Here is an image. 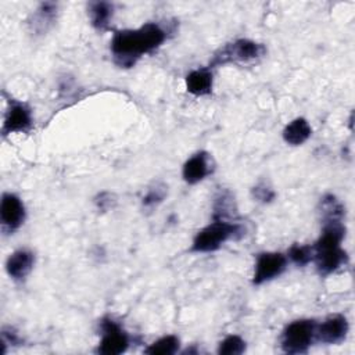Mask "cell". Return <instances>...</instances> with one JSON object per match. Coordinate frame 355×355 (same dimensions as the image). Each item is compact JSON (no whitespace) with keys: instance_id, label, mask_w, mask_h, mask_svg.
<instances>
[{"instance_id":"6da1fadb","label":"cell","mask_w":355,"mask_h":355,"mask_svg":"<svg viewBox=\"0 0 355 355\" xmlns=\"http://www.w3.org/2000/svg\"><path fill=\"white\" fill-rule=\"evenodd\" d=\"M166 39L165 29L154 22L144 24L137 29L115 32L111 40V51L119 67H132L143 54L158 49Z\"/></svg>"},{"instance_id":"7a4b0ae2","label":"cell","mask_w":355,"mask_h":355,"mask_svg":"<svg viewBox=\"0 0 355 355\" xmlns=\"http://www.w3.org/2000/svg\"><path fill=\"white\" fill-rule=\"evenodd\" d=\"M344 236L345 227L341 220H324L322 234L312 245V261L320 275H330L345 263L347 254L341 248Z\"/></svg>"},{"instance_id":"3957f363","label":"cell","mask_w":355,"mask_h":355,"mask_svg":"<svg viewBox=\"0 0 355 355\" xmlns=\"http://www.w3.org/2000/svg\"><path fill=\"white\" fill-rule=\"evenodd\" d=\"M240 225L226 219L215 218L208 226L202 227L194 237L191 244L193 252H212L216 251L227 240L241 234Z\"/></svg>"},{"instance_id":"277c9868","label":"cell","mask_w":355,"mask_h":355,"mask_svg":"<svg viewBox=\"0 0 355 355\" xmlns=\"http://www.w3.org/2000/svg\"><path fill=\"white\" fill-rule=\"evenodd\" d=\"M266 53L263 44L250 40V39H237L232 43L220 47L212 57L211 65H223L230 62H252L262 58Z\"/></svg>"},{"instance_id":"5b68a950","label":"cell","mask_w":355,"mask_h":355,"mask_svg":"<svg viewBox=\"0 0 355 355\" xmlns=\"http://www.w3.org/2000/svg\"><path fill=\"white\" fill-rule=\"evenodd\" d=\"M316 322L298 319L286 326L282 334V349L287 354H304L315 340Z\"/></svg>"},{"instance_id":"8992f818","label":"cell","mask_w":355,"mask_h":355,"mask_svg":"<svg viewBox=\"0 0 355 355\" xmlns=\"http://www.w3.org/2000/svg\"><path fill=\"white\" fill-rule=\"evenodd\" d=\"M101 341L97 347V352L103 355H118L126 351L129 345V337L122 327L111 318L101 320Z\"/></svg>"},{"instance_id":"52a82bcc","label":"cell","mask_w":355,"mask_h":355,"mask_svg":"<svg viewBox=\"0 0 355 355\" xmlns=\"http://www.w3.org/2000/svg\"><path fill=\"white\" fill-rule=\"evenodd\" d=\"M287 266V259L280 252H261L257 257L252 284L259 286L265 282H269L277 276H280Z\"/></svg>"},{"instance_id":"ba28073f","label":"cell","mask_w":355,"mask_h":355,"mask_svg":"<svg viewBox=\"0 0 355 355\" xmlns=\"http://www.w3.org/2000/svg\"><path fill=\"white\" fill-rule=\"evenodd\" d=\"M32 126V114L26 104L10 100L8 108L6 111L4 122L1 126L3 136L11 135V133H22L28 132Z\"/></svg>"},{"instance_id":"9c48e42d","label":"cell","mask_w":355,"mask_h":355,"mask_svg":"<svg viewBox=\"0 0 355 355\" xmlns=\"http://www.w3.org/2000/svg\"><path fill=\"white\" fill-rule=\"evenodd\" d=\"M348 320L341 313L327 316L320 324H316L315 338L324 344H340L348 334Z\"/></svg>"},{"instance_id":"30bf717a","label":"cell","mask_w":355,"mask_h":355,"mask_svg":"<svg viewBox=\"0 0 355 355\" xmlns=\"http://www.w3.org/2000/svg\"><path fill=\"white\" fill-rule=\"evenodd\" d=\"M1 226L7 232L17 230L25 220V207L21 198L12 193H4L0 204Z\"/></svg>"},{"instance_id":"8fae6325","label":"cell","mask_w":355,"mask_h":355,"mask_svg":"<svg viewBox=\"0 0 355 355\" xmlns=\"http://www.w3.org/2000/svg\"><path fill=\"white\" fill-rule=\"evenodd\" d=\"M212 172L211 166V157L205 151L196 153L191 155L183 165L182 169V176L186 183L189 184H196L205 179Z\"/></svg>"},{"instance_id":"7c38bea8","label":"cell","mask_w":355,"mask_h":355,"mask_svg":"<svg viewBox=\"0 0 355 355\" xmlns=\"http://www.w3.org/2000/svg\"><path fill=\"white\" fill-rule=\"evenodd\" d=\"M35 265V255L29 250L14 251L6 262V270L12 280H24Z\"/></svg>"},{"instance_id":"4fadbf2b","label":"cell","mask_w":355,"mask_h":355,"mask_svg":"<svg viewBox=\"0 0 355 355\" xmlns=\"http://www.w3.org/2000/svg\"><path fill=\"white\" fill-rule=\"evenodd\" d=\"M186 89L193 96H205L212 90V72L208 68L194 69L186 76Z\"/></svg>"},{"instance_id":"5bb4252c","label":"cell","mask_w":355,"mask_h":355,"mask_svg":"<svg viewBox=\"0 0 355 355\" xmlns=\"http://www.w3.org/2000/svg\"><path fill=\"white\" fill-rule=\"evenodd\" d=\"M312 135L311 125L305 118H295L283 129V139L290 146L304 144Z\"/></svg>"},{"instance_id":"9a60e30c","label":"cell","mask_w":355,"mask_h":355,"mask_svg":"<svg viewBox=\"0 0 355 355\" xmlns=\"http://www.w3.org/2000/svg\"><path fill=\"white\" fill-rule=\"evenodd\" d=\"M114 6L107 1H93L89 4V15L92 25L98 29L104 31L108 28L110 19L112 18Z\"/></svg>"},{"instance_id":"2e32d148","label":"cell","mask_w":355,"mask_h":355,"mask_svg":"<svg viewBox=\"0 0 355 355\" xmlns=\"http://www.w3.org/2000/svg\"><path fill=\"white\" fill-rule=\"evenodd\" d=\"M179 349V338L173 334L164 336L150 344L144 352L150 355H171Z\"/></svg>"},{"instance_id":"e0dca14e","label":"cell","mask_w":355,"mask_h":355,"mask_svg":"<svg viewBox=\"0 0 355 355\" xmlns=\"http://www.w3.org/2000/svg\"><path fill=\"white\" fill-rule=\"evenodd\" d=\"M323 220H341L344 216V207L331 194H326L320 201Z\"/></svg>"},{"instance_id":"ac0fdd59","label":"cell","mask_w":355,"mask_h":355,"mask_svg":"<svg viewBox=\"0 0 355 355\" xmlns=\"http://www.w3.org/2000/svg\"><path fill=\"white\" fill-rule=\"evenodd\" d=\"M55 12H57V6L54 3H42L33 18V28L37 31L46 29L47 25L53 22Z\"/></svg>"},{"instance_id":"d6986e66","label":"cell","mask_w":355,"mask_h":355,"mask_svg":"<svg viewBox=\"0 0 355 355\" xmlns=\"http://www.w3.org/2000/svg\"><path fill=\"white\" fill-rule=\"evenodd\" d=\"M245 351V341L236 334L227 336L220 341L218 347V354L220 355H240Z\"/></svg>"},{"instance_id":"ffe728a7","label":"cell","mask_w":355,"mask_h":355,"mask_svg":"<svg viewBox=\"0 0 355 355\" xmlns=\"http://www.w3.org/2000/svg\"><path fill=\"white\" fill-rule=\"evenodd\" d=\"M288 258L298 266H305L313 259V251L312 245L305 244H294L287 251Z\"/></svg>"},{"instance_id":"44dd1931","label":"cell","mask_w":355,"mask_h":355,"mask_svg":"<svg viewBox=\"0 0 355 355\" xmlns=\"http://www.w3.org/2000/svg\"><path fill=\"white\" fill-rule=\"evenodd\" d=\"M166 194V189L162 184H155L154 187H151L148 190V193L146 194V197L143 198V205L144 207H153L157 205L158 202H161L164 200Z\"/></svg>"},{"instance_id":"7402d4cb","label":"cell","mask_w":355,"mask_h":355,"mask_svg":"<svg viewBox=\"0 0 355 355\" xmlns=\"http://www.w3.org/2000/svg\"><path fill=\"white\" fill-rule=\"evenodd\" d=\"M252 196L254 198H257L258 201L266 204V202H270L273 198H275V191L268 187L266 184L261 183V184H257L254 189H252Z\"/></svg>"},{"instance_id":"603a6c76","label":"cell","mask_w":355,"mask_h":355,"mask_svg":"<svg viewBox=\"0 0 355 355\" xmlns=\"http://www.w3.org/2000/svg\"><path fill=\"white\" fill-rule=\"evenodd\" d=\"M115 202L114 200V196L104 191V193H100L96 198V205L100 208V209H108L112 207V204Z\"/></svg>"}]
</instances>
